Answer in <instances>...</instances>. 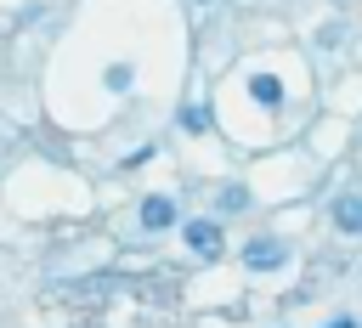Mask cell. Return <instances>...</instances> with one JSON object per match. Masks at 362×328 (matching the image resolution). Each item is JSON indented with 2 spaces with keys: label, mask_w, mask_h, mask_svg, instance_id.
<instances>
[{
  "label": "cell",
  "mask_w": 362,
  "mask_h": 328,
  "mask_svg": "<svg viewBox=\"0 0 362 328\" xmlns=\"http://www.w3.org/2000/svg\"><path fill=\"white\" fill-rule=\"evenodd\" d=\"M283 260H288V249L272 243V238H255V243L243 249V266H249V271H277Z\"/></svg>",
  "instance_id": "6da1fadb"
},
{
  "label": "cell",
  "mask_w": 362,
  "mask_h": 328,
  "mask_svg": "<svg viewBox=\"0 0 362 328\" xmlns=\"http://www.w3.org/2000/svg\"><path fill=\"white\" fill-rule=\"evenodd\" d=\"M141 226H147V232H164V226H175V198H164V192L141 198Z\"/></svg>",
  "instance_id": "7a4b0ae2"
},
{
  "label": "cell",
  "mask_w": 362,
  "mask_h": 328,
  "mask_svg": "<svg viewBox=\"0 0 362 328\" xmlns=\"http://www.w3.org/2000/svg\"><path fill=\"white\" fill-rule=\"evenodd\" d=\"M187 249L215 260V254H221V226H215V221H187Z\"/></svg>",
  "instance_id": "3957f363"
},
{
  "label": "cell",
  "mask_w": 362,
  "mask_h": 328,
  "mask_svg": "<svg viewBox=\"0 0 362 328\" xmlns=\"http://www.w3.org/2000/svg\"><path fill=\"white\" fill-rule=\"evenodd\" d=\"M249 96H255L260 107H277V102H283V85H277V74H255V79H249Z\"/></svg>",
  "instance_id": "277c9868"
},
{
  "label": "cell",
  "mask_w": 362,
  "mask_h": 328,
  "mask_svg": "<svg viewBox=\"0 0 362 328\" xmlns=\"http://www.w3.org/2000/svg\"><path fill=\"white\" fill-rule=\"evenodd\" d=\"M334 226L339 232H362V198H339L334 204Z\"/></svg>",
  "instance_id": "5b68a950"
},
{
  "label": "cell",
  "mask_w": 362,
  "mask_h": 328,
  "mask_svg": "<svg viewBox=\"0 0 362 328\" xmlns=\"http://www.w3.org/2000/svg\"><path fill=\"white\" fill-rule=\"evenodd\" d=\"M102 79H107V90H130V79H136V74H130V62H113Z\"/></svg>",
  "instance_id": "8992f818"
},
{
  "label": "cell",
  "mask_w": 362,
  "mask_h": 328,
  "mask_svg": "<svg viewBox=\"0 0 362 328\" xmlns=\"http://www.w3.org/2000/svg\"><path fill=\"white\" fill-rule=\"evenodd\" d=\"M204 124H209V119H204V107H181V130H192V136H198Z\"/></svg>",
  "instance_id": "52a82bcc"
},
{
  "label": "cell",
  "mask_w": 362,
  "mask_h": 328,
  "mask_svg": "<svg viewBox=\"0 0 362 328\" xmlns=\"http://www.w3.org/2000/svg\"><path fill=\"white\" fill-rule=\"evenodd\" d=\"M243 204H249L243 187H226V192H221V209H243Z\"/></svg>",
  "instance_id": "ba28073f"
},
{
  "label": "cell",
  "mask_w": 362,
  "mask_h": 328,
  "mask_svg": "<svg viewBox=\"0 0 362 328\" xmlns=\"http://www.w3.org/2000/svg\"><path fill=\"white\" fill-rule=\"evenodd\" d=\"M328 328H351V317H339V322H328Z\"/></svg>",
  "instance_id": "9c48e42d"
}]
</instances>
